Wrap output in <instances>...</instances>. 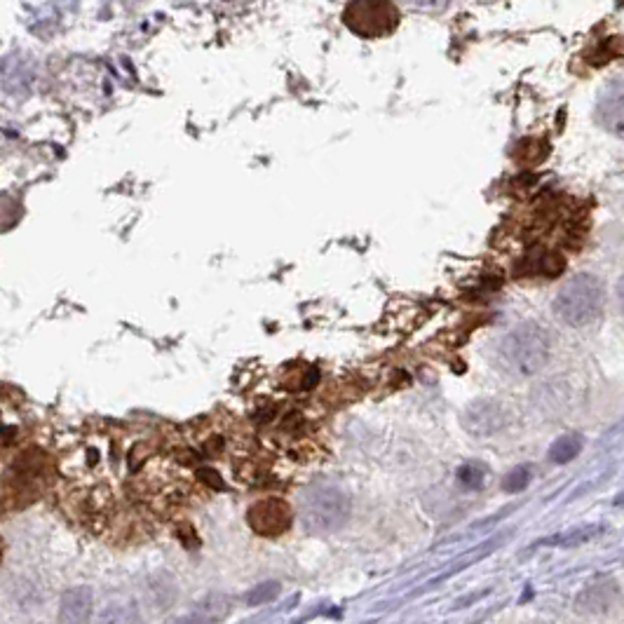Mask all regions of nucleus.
<instances>
[{
    "label": "nucleus",
    "instance_id": "obj_9",
    "mask_svg": "<svg viewBox=\"0 0 624 624\" xmlns=\"http://www.w3.org/2000/svg\"><path fill=\"white\" fill-rule=\"evenodd\" d=\"M99 624H135L136 622V606L129 596L117 594L101 606Z\"/></svg>",
    "mask_w": 624,
    "mask_h": 624
},
{
    "label": "nucleus",
    "instance_id": "obj_17",
    "mask_svg": "<svg viewBox=\"0 0 624 624\" xmlns=\"http://www.w3.org/2000/svg\"><path fill=\"white\" fill-rule=\"evenodd\" d=\"M618 296H619V305H622V312H624V277L618 284Z\"/></svg>",
    "mask_w": 624,
    "mask_h": 624
},
{
    "label": "nucleus",
    "instance_id": "obj_16",
    "mask_svg": "<svg viewBox=\"0 0 624 624\" xmlns=\"http://www.w3.org/2000/svg\"><path fill=\"white\" fill-rule=\"evenodd\" d=\"M174 624H210V622H207V619L202 618V615H200V613H195V615H188V618L176 619Z\"/></svg>",
    "mask_w": 624,
    "mask_h": 624
},
{
    "label": "nucleus",
    "instance_id": "obj_2",
    "mask_svg": "<svg viewBox=\"0 0 624 624\" xmlns=\"http://www.w3.org/2000/svg\"><path fill=\"white\" fill-rule=\"evenodd\" d=\"M606 301L603 282L596 275H575L554 298V315L568 327H584L599 317Z\"/></svg>",
    "mask_w": 624,
    "mask_h": 624
},
{
    "label": "nucleus",
    "instance_id": "obj_6",
    "mask_svg": "<svg viewBox=\"0 0 624 624\" xmlns=\"http://www.w3.org/2000/svg\"><path fill=\"white\" fill-rule=\"evenodd\" d=\"M596 120L606 132L624 139V80L608 82L596 101Z\"/></svg>",
    "mask_w": 624,
    "mask_h": 624
},
{
    "label": "nucleus",
    "instance_id": "obj_8",
    "mask_svg": "<svg viewBox=\"0 0 624 624\" xmlns=\"http://www.w3.org/2000/svg\"><path fill=\"white\" fill-rule=\"evenodd\" d=\"M94 596L89 587H73L64 591L59 603V622L61 624H85L92 615Z\"/></svg>",
    "mask_w": 624,
    "mask_h": 624
},
{
    "label": "nucleus",
    "instance_id": "obj_7",
    "mask_svg": "<svg viewBox=\"0 0 624 624\" xmlns=\"http://www.w3.org/2000/svg\"><path fill=\"white\" fill-rule=\"evenodd\" d=\"M508 423V414L498 402H490V399H481V402H474L465 414V427L472 434L479 437H486V434H496L505 427Z\"/></svg>",
    "mask_w": 624,
    "mask_h": 624
},
{
    "label": "nucleus",
    "instance_id": "obj_5",
    "mask_svg": "<svg viewBox=\"0 0 624 624\" xmlns=\"http://www.w3.org/2000/svg\"><path fill=\"white\" fill-rule=\"evenodd\" d=\"M251 531L265 537H277L289 531L293 521L292 508L280 498H265V500L254 502L247 512Z\"/></svg>",
    "mask_w": 624,
    "mask_h": 624
},
{
    "label": "nucleus",
    "instance_id": "obj_1",
    "mask_svg": "<svg viewBox=\"0 0 624 624\" xmlns=\"http://www.w3.org/2000/svg\"><path fill=\"white\" fill-rule=\"evenodd\" d=\"M549 359V336L536 321H524L500 340L498 364L514 378L536 376Z\"/></svg>",
    "mask_w": 624,
    "mask_h": 624
},
{
    "label": "nucleus",
    "instance_id": "obj_4",
    "mask_svg": "<svg viewBox=\"0 0 624 624\" xmlns=\"http://www.w3.org/2000/svg\"><path fill=\"white\" fill-rule=\"evenodd\" d=\"M345 23L364 38H380L397 26L399 12L390 3H350L345 7Z\"/></svg>",
    "mask_w": 624,
    "mask_h": 624
},
{
    "label": "nucleus",
    "instance_id": "obj_3",
    "mask_svg": "<svg viewBox=\"0 0 624 624\" xmlns=\"http://www.w3.org/2000/svg\"><path fill=\"white\" fill-rule=\"evenodd\" d=\"M350 517V498L331 484L312 486L301 500V521L310 533H333Z\"/></svg>",
    "mask_w": 624,
    "mask_h": 624
},
{
    "label": "nucleus",
    "instance_id": "obj_15",
    "mask_svg": "<svg viewBox=\"0 0 624 624\" xmlns=\"http://www.w3.org/2000/svg\"><path fill=\"white\" fill-rule=\"evenodd\" d=\"M531 484V467H514L512 472L505 477V481H502V489L508 490V493H519V490H524L526 486Z\"/></svg>",
    "mask_w": 624,
    "mask_h": 624
},
{
    "label": "nucleus",
    "instance_id": "obj_11",
    "mask_svg": "<svg viewBox=\"0 0 624 624\" xmlns=\"http://www.w3.org/2000/svg\"><path fill=\"white\" fill-rule=\"evenodd\" d=\"M584 449V437L580 432H568L563 437L556 439L552 446H549V461L554 465H566V462L575 461L580 455V451Z\"/></svg>",
    "mask_w": 624,
    "mask_h": 624
},
{
    "label": "nucleus",
    "instance_id": "obj_13",
    "mask_svg": "<svg viewBox=\"0 0 624 624\" xmlns=\"http://www.w3.org/2000/svg\"><path fill=\"white\" fill-rule=\"evenodd\" d=\"M280 582H263V584H256L254 590L247 591L245 601L247 606H263V603H270L273 599H277V594H280Z\"/></svg>",
    "mask_w": 624,
    "mask_h": 624
},
{
    "label": "nucleus",
    "instance_id": "obj_10",
    "mask_svg": "<svg viewBox=\"0 0 624 624\" xmlns=\"http://www.w3.org/2000/svg\"><path fill=\"white\" fill-rule=\"evenodd\" d=\"M615 599H618V590L613 584H594V587L580 594L578 610L580 613H603V610L613 606Z\"/></svg>",
    "mask_w": 624,
    "mask_h": 624
},
{
    "label": "nucleus",
    "instance_id": "obj_14",
    "mask_svg": "<svg viewBox=\"0 0 624 624\" xmlns=\"http://www.w3.org/2000/svg\"><path fill=\"white\" fill-rule=\"evenodd\" d=\"M486 479V470L481 465H477V462H470V465H462L461 470H458V481H461L465 489H481V484H484Z\"/></svg>",
    "mask_w": 624,
    "mask_h": 624
},
{
    "label": "nucleus",
    "instance_id": "obj_12",
    "mask_svg": "<svg viewBox=\"0 0 624 624\" xmlns=\"http://www.w3.org/2000/svg\"><path fill=\"white\" fill-rule=\"evenodd\" d=\"M603 533V526H582V528H573L568 533H559L554 537H547L540 545H552V547H578V545L590 543L594 537H599Z\"/></svg>",
    "mask_w": 624,
    "mask_h": 624
}]
</instances>
